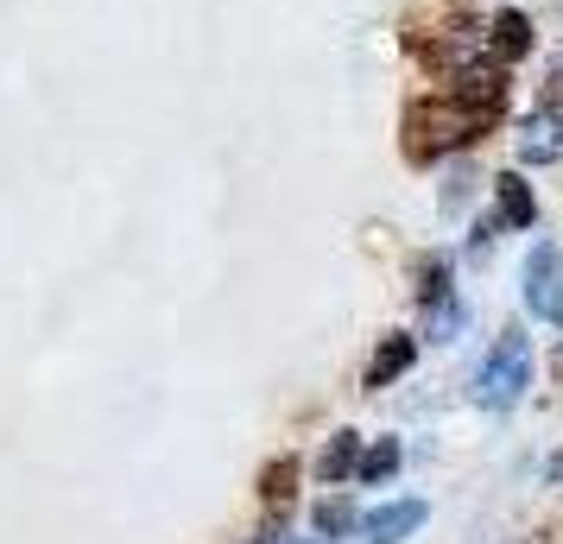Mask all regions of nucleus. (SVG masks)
I'll return each instance as SVG.
<instances>
[{
	"mask_svg": "<svg viewBox=\"0 0 563 544\" xmlns=\"http://www.w3.org/2000/svg\"><path fill=\"white\" fill-rule=\"evenodd\" d=\"M487 133V114H475V108L462 102H418L406 114V158H437L450 153V146H468V140H482Z\"/></svg>",
	"mask_w": 563,
	"mask_h": 544,
	"instance_id": "1",
	"label": "nucleus"
},
{
	"mask_svg": "<svg viewBox=\"0 0 563 544\" xmlns=\"http://www.w3.org/2000/svg\"><path fill=\"white\" fill-rule=\"evenodd\" d=\"M526 380H532V348H526V336L512 330V336L482 362V374H475V399H482L487 412H507V406H519Z\"/></svg>",
	"mask_w": 563,
	"mask_h": 544,
	"instance_id": "2",
	"label": "nucleus"
},
{
	"mask_svg": "<svg viewBox=\"0 0 563 544\" xmlns=\"http://www.w3.org/2000/svg\"><path fill=\"white\" fill-rule=\"evenodd\" d=\"M526 311L544 323H563V247L558 241H538L526 254Z\"/></svg>",
	"mask_w": 563,
	"mask_h": 544,
	"instance_id": "3",
	"label": "nucleus"
},
{
	"mask_svg": "<svg viewBox=\"0 0 563 544\" xmlns=\"http://www.w3.org/2000/svg\"><path fill=\"white\" fill-rule=\"evenodd\" d=\"M424 513H431L424 500H393V507H374V513H361L355 532H361L367 544H399V539H411V532L424 525Z\"/></svg>",
	"mask_w": 563,
	"mask_h": 544,
	"instance_id": "4",
	"label": "nucleus"
},
{
	"mask_svg": "<svg viewBox=\"0 0 563 544\" xmlns=\"http://www.w3.org/2000/svg\"><path fill=\"white\" fill-rule=\"evenodd\" d=\"M450 102L475 108V114H500V102H507V77H500V64H482V70H462L456 89H450Z\"/></svg>",
	"mask_w": 563,
	"mask_h": 544,
	"instance_id": "5",
	"label": "nucleus"
},
{
	"mask_svg": "<svg viewBox=\"0 0 563 544\" xmlns=\"http://www.w3.org/2000/svg\"><path fill=\"white\" fill-rule=\"evenodd\" d=\"M519 158H526V165H551V158H563L558 114H526V121H519Z\"/></svg>",
	"mask_w": 563,
	"mask_h": 544,
	"instance_id": "6",
	"label": "nucleus"
},
{
	"mask_svg": "<svg viewBox=\"0 0 563 544\" xmlns=\"http://www.w3.org/2000/svg\"><path fill=\"white\" fill-rule=\"evenodd\" d=\"M411 355H418L411 336H386L380 348H374V362H367V387H393V380L411 367Z\"/></svg>",
	"mask_w": 563,
	"mask_h": 544,
	"instance_id": "7",
	"label": "nucleus"
},
{
	"mask_svg": "<svg viewBox=\"0 0 563 544\" xmlns=\"http://www.w3.org/2000/svg\"><path fill=\"white\" fill-rule=\"evenodd\" d=\"M487 45H494L500 64H519V57L532 52V20H526V13H500L494 32H487Z\"/></svg>",
	"mask_w": 563,
	"mask_h": 544,
	"instance_id": "8",
	"label": "nucleus"
},
{
	"mask_svg": "<svg viewBox=\"0 0 563 544\" xmlns=\"http://www.w3.org/2000/svg\"><path fill=\"white\" fill-rule=\"evenodd\" d=\"M355 463H361V437H355V431H335L330 449L317 456V475H323V481H349Z\"/></svg>",
	"mask_w": 563,
	"mask_h": 544,
	"instance_id": "9",
	"label": "nucleus"
},
{
	"mask_svg": "<svg viewBox=\"0 0 563 544\" xmlns=\"http://www.w3.org/2000/svg\"><path fill=\"white\" fill-rule=\"evenodd\" d=\"M532 215H538V203H532V190H526V178H500V222H512V229H532Z\"/></svg>",
	"mask_w": 563,
	"mask_h": 544,
	"instance_id": "10",
	"label": "nucleus"
},
{
	"mask_svg": "<svg viewBox=\"0 0 563 544\" xmlns=\"http://www.w3.org/2000/svg\"><path fill=\"white\" fill-rule=\"evenodd\" d=\"M393 468H399V443L380 437V443H374V449H367V456L355 463V475H361V488H374V481H386Z\"/></svg>",
	"mask_w": 563,
	"mask_h": 544,
	"instance_id": "11",
	"label": "nucleus"
},
{
	"mask_svg": "<svg viewBox=\"0 0 563 544\" xmlns=\"http://www.w3.org/2000/svg\"><path fill=\"white\" fill-rule=\"evenodd\" d=\"M355 525H361V513L349 500H323V507H317V532H323V539H342V532H355Z\"/></svg>",
	"mask_w": 563,
	"mask_h": 544,
	"instance_id": "12",
	"label": "nucleus"
},
{
	"mask_svg": "<svg viewBox=\"0 0 563 544\" xmlns=\"http://www.w3.org/2000/svg\"><path fill=\"white\" fill-rule=\"evenodd\" d=\"M456 323H462V304H456V298H437V304H431V336L450 342V336H456Z\"/></svg>",
	"mask_w": 563,
	"mask_h": 544,
	"instance_id": "13",
	"label": "nucleus"
},
{
	"mask_svg": "<svg viewBox=\"0 0 563 544\" xmlns=\"http://www.w3.org/2000/svg\"><path fill=\"white\" fill-rule=\"evenodd\" d=\"M418 298H424V304L450 298V259H431V266H424V286H418Z\"/></svg>",
	"mask_w": 563,
	"mask_h": 544,
	"instance_id": "14",
	"label": "nucleus"
},
{
	"mask_svg": "<svg viewBox=\"0 0 563 544\" xmlns=\"http://www.w3.org/2000/svg\"><path fill=\"white\" fill-rule=\"evenodd\" d=\"M291 481H298V463L285 456V463L266 468V481H260V488H266V500H285V493H291Z\"/></svg>",
	"mask_w": 563,
	"mask_h": 544,
	"instance_id": "15",
	"label": "nucleus"
},
{
	"mask_svg": "<svg viewBox=\"0 0 563 544\" xmlns=\"http://www.w3.org/2000/svg\"><path fill=\"white\" fill-rule=\"evenodd\" d=\"M468 190H475V171H456V178H450V190H443V209L468 203Z\"/></svg>",
	"mask_w": 563,
	"mask_h": 544,
	"instance_id": "16",
	"label": "nucleus"
},
{
	"mask_svg": "<svg viewBox=\"0 0 563 544\" xmlns=\"http://www.w3.org/2000/svg\"><path fill=\"white\" fill-rule=\"evenodd\" d=\"M551 102H563V64L551 70Z\"/></svg>",
	"mask_w": 563,
	"mask_h": 544,
	"instance_id": "17",
	"label": "nucleus"
},
{
	"mask_svg": "<svg viewBox=\"0 0 563 544\" xmlns=\"http://www.w3.org/2000/svg\"><path fill=\"white\" fill-rule=\"evenodd\" d=\"M291 544H310V539H291Z\"/></svg>",
	"mask_w": 563,
	"mask_h": 544,
	"instance_id": "18",
	"label": "nucleus"
}]
</instances>
